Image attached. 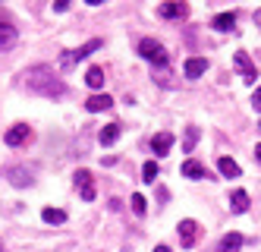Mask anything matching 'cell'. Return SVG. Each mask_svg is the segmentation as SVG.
Masks as SVG:
<instances>
[{"label": "cell", "mask_w": 261, "mask_h": 252, "mask_svg": "<svg viewBox=\"0 0 261 252\" xmlns=\"http://www.w3.org/2000/svg\"><path fill=\"white\" fill-rule=\"evenodd\" d=\"M217 170L223 173V177H230V180L239 177V164H236L233 158H227V154H223V158H217Z\"/></svg>", "instance_id": "15"}, {"label": "cell", "mask_w": 261, "mask_h": 252, "mask_svg": "<svg viewBox=\"0 0 261 252\" xmlns=\"http://www.w3.org/2000/svg\"><path fill=\"white\" fill-rule=\"evenodd\" d=\"M41 221L44 224H63L66 221V211L63 208H41Z\"/></svg>", "instance_id": "19"}, {"label": "cell", "mask_w": 261, "mask_h": 252, "mask_svg": "<svg viewBox=\"0 0 261 252\" xmlns=\"http://www.w3.org/2000/svg\"><path fill=\"white\" fill-rule=\"evenodd\" d=\"M182 177H189V180H201V177H208V170H204V164H201V161L189 158V161L182 164Z\"/></svg>", "instance_id": "9"}, {"label": "cell", "mask_w": 261, "mask_h": 252, "mask_svg": "<svg viewBox=\"0 0 261 252\" xmlns=\"http://www.w3.org/2000/svg\"><path fill=\"white\" fill-rule=\"evenodd\" d=\"M230 208L236 211V215H242V211H249V192L246 189H236L230 196Z\"/></svg>", "instance_id": "14"}, {"label": "cell", "mask_w": 261, "mask_h": 252, "mask_svg": "<svg viewBox=\"0 0 261 252\" xmlns=\"http://www.w3.org/2000/svg\"><path fill=\"white\" fill-rule=\"evenodd\" d=\"M29 135H32V129H29L25 123H16L13 129H7L4 142H7V145H22V142H29Z\"/></svg>", "instance_id": "6"}, {"label": "cell", "mask_w": 261, "mask_h": 252, "mask_svg": "<svg viewBox=\"0 0 261 252\" xmlns=\"http://www.w3.org/2000/svg\"><path fill=\"white\" fill-rule=\"evenodd\" d=\"M195 142H198V126H186V139H182V148H186V151H192V148H195Z\"/></svg>", "instance_id": "22"}, {"label": "cell", "mask_w": 261, "mask_h": 252, "mask_svg": "<svg viewBox=\"0 0 261 252\" xmlns=\"http://www.w3.org/2000/svg\"><path fill=\"white\" fill-rule=\"evenodd\" d=\"M54 10H57V13H63V10H69V4H66V0H57V4H54Z\"/></svg>", "instance_id": "26"}, {"label": "cell", "mask_w": 261, "mask_h": 252, "mask_svg": "<svg viewBox=\"0 0 261 252\" xmlns=\"http://www.w3.org/2000/svg\"><path fill=\"white\" fill-rule=\"evenodd\" d=\"M252 107H255V110H261V85H258V88H255V95H252Z\"/></svg>", "instance_id": "25"}, {"label": "cell", "mask_w": 261, "mask_h": 252, "mask_svg": "<svg viewBox=\"0 0 261 252\" xmlns=\"http://www.w3.org/2000/svg\"><path fill=\"white\" fill-rule=\"evenodd\" d=\"M85 82H88L91 88H101V85H104V70H101V66H91V70L85 73Z\"/></svg>", "instance_id": "21"}, {"label": "cell", "mask_w": 261, "mask_h": 252, "mask_svg": "<svg viewBox=\"0 0 261 252\" xmlns=\"http://www.w3.org/2000/svg\"><path fill=\"white\" fill-rule=\"evenodd\" d=\"M233 63H236V70L242 73V79H246L249 85H255V79H258V66H255V63L249 60V54H246V51H236Z\"/></svg>", "instance_id": "4"}, {"label": "cell", "mask_w": 261, "mask_h": 252, "mask_svg": "<svg viewBox=\"0 0 261 252\" xmlns=\"http://www.w3.org/2000/svg\"><path fill=\"white\" fill-rule=\"evenodd\" d=\"M139 54L145 57L148 63H154V66L167 63V51H164L161 41H154V38H142V41H139Z\"/></svg>", "instance_id": "3"}, {"label": "cell", "mask_w": 261, "mask_h": 252, "mask_svg": "<svg viewBox=\"0 0 261 252\" xmlns=\"http://www.w3.org/2000/svg\"><path fill=\"white\" fill-rule=\"evenodd\" d=\"M13 41H16V29H13V26H7V22H0V51L10 48Z\"/></svg>", "instance_id": "20"}, {"label": "cell", "mask_w": 261, "mask_h": 252, "mask_svg": "<svg viewBox=\"0 0 261 252\" xmlns=\"http://www.w3.org/2000/svg\"><path fill=\"white\" fill-rule=\"evenodd\" d=\"M217 32H230L233 26H236V13L230 10V13H220V16H214V22H211Z\"/></svg>", "instance_id": "17"}, {"label": "cell", "mask_w": 261, "mask_h": 252, "mask_svg": "<svg viewBox=\"0 0 261 252\" xmlns=\"http://www.w3.org/2000/svg\"><path fill=\"white\" fill-rule=\"evenodd\" d=\"M242 243H246V240H242L236 230H233V234H227V237L220 240V252H239V249H242Z\"/></svg>", "instance_id": "18"}, {"label": "cell", "mask_w": 261, "mask_h": 252, "mask_svg": "<svg viewBox=\"0 0 261 252\" xmlns=\"http://www.w3.org/2000/svg\"><path fill=\"white\" fill-rule=\"evenodd\" d=\"M255 158H258V164H261V142L255 145Z\"/></svg>", "instance_id": "27"}, {"label": "cell", "mask_w": 261, "mask_h": 252, "mask_svg": "<svg viewBox=\"0 0 261 252\" xmlns=\"http://www.w3.org/2000/svg\"><path fill=\"white\" fill-rule=\"evenodd\" d=\"M76 189L85 202H95V177L88 170H76Z\"/></svg>", "instance_id": "5"}, {"label": "cell", "mask_w": 261, "mask_h": 252, "mask_svg": "<svg viewBox=\"0 0 261 252\" xmlns=\"http://www.w3.org/2000/svg\"><path fill=\"white\" fill-rule=\"evenodd\" d=\"M0 252H7V249H4V243H0Z\"/></svg>", "instance_id": "30"}, {"label": "cell", "mask_w": 261, "mask_h": 252, "mask_svg": "<svg viewBox=\"0 0 261 252\" xmlns=\"http://www.w3.org/2000/svg\"><path fill=\"white\" fill-rule=\"evenodd\" d=\"M7 177H10L13 186H29V183H32V173H29L25 167H10V170H7Z\"/></svg>", "instance_id": "13"}, {"label": "cell", "mask_w": 261, "mask_h": 252, "mask_svg": "<svg viewBox=\"0 0 261 252\" xmlns=\"http://www.w3.org/2000/svg\"><path fill=\"white\" fill-rule=\"evenodd\" d=\"M170 145H173V132H158L154 139H151L154 154H167V151H170Z\"/></svg>", "instance_id": "12"}, {"label": "cell", "mask_w": 261, "mask_h": 252, "mask_svg": "<svg viewBox=\"0 0 261 252\" xmlns=\"http://www.w3.org/2000/svg\"><path fill=\"white\" fill-rule=\"evenodd\" d=\"M101 44H104L101 38H91V41H88V44H82V48H72V51H63V54H60V70H72V66H76V63H82L85 57H91V54H95V51H98Z\"/></svg>", "instance_id": "2"}, {"label": "cell", "mask_w": 261, "mask_h": 252, "mask_svg": "<svg viewBox=\"0 0 261 252\" xmlns=\"http://www.w3.org/2000/svg\"><path fill=\"white\" fill-rule=\"evenodd\" d=\"M255 26H261V10H255Z\"/></svg>", "instance_id": "28"}, {"label": "cell", "mask_w": 261, "mask_h": 252, "mask_svg": "<svg viewBox=\"0 0 261 252\" xmlns=\"http://www.w3.org/2000/svg\"><path fill=\"white\" fill-rule=\"evenodd\" d=\"M154 252H170V246H158V249H154Z\"/></svg>", "instance_id": "29"}, {"label": "cell", "mask_w": 261, "mask_h": 252, "mask_svg": "<svg viewBox=\"0 0 261 252\" xmlns=\"http://www.w3.org/2000/svg\"><path fill=\"white\" fill-rule=\"evenodd\" d=\"M133 211H136V215H145V211H148V199L142 196V192L133 196Z\"/></svg>", "instance_id": "24"}, {"label": "cell", "mask_w": 261, "mask_h": 252, "mask_svg": "<svg viewBox=\"0 0 261 252\" xmlns=\"http://www.w3.org/2000/svg\"><path fill=\"white\" fill-rule=\"evenodd\" d=\"M158 13L164 19H182V16H189V7H186V4H161Z\"/></svg>", "instance_id": "10"}, {"label": "cell", "mask_w": 261, "mask_h": 252, "mask_svg": "<svg viewBox=\"0 0 261 252\" xmlns=\"http://www.w3.org/2000/svg\"><path fill=\"white\" fill-rule=\"evenodd\" d=\"M25 85H29V91L44 95V98H63V95H66V82H63L60 76L54 73V66H47V63L29 66V70H25Z\"/></svg>", "instance_id": "1"}, {"label": "cell", "mask_w": 261, "mask_h": 252, "mask_svg": "<svg viewBox=\"0 0 261 252\" xmlns=\"http://www.w3.org/2000/svg\"><path fill=\"white\" fill-rule=\"evenodd\" d=\"M120 139V123H110V126H104L101 132H98V142L101 145H114Z\"/></svg>", "instance_id": "16"}, {"label": "cell", "mask_w": 261, "mask_h": 252, "mask_svg": "<svg viewBox=\"0 0 261 252\" xmlns=\"http://www.w3.org/2000/svg\"><path fill=\"white\" fill-rule=\"evenodd\" d=\"M195 237H198V224H195L192 218L179 221V243H182V246H192V243H195Z\"/></svg>", "instance_id": "7"}, {"label": "cell", "mask_w": 261, "mask_h": 252, "mask_svg": "<svg viewBox=\"0 0 261 252\" xmlns=\"http://www.w3.org/2000/svg\"><path fill=\"white\" fill-rule=\"evenodd\" d=\"M110 104H114V98H110V95H91V98L85 101V107H88L91 113H98V110H110Z\"/></svg>", "instance_id": "11"}, {"label": "cell", "mask_w": 261, "mask_h": 252, "mask_svg": "<svg viewBox=\"0 0 261 252\" xmlns=\"http://www.w3.org/2000/svg\"><path fill=\"white\" fill-rule=\"evenodd\" d=\"M158 173H161V170H158L154 161H145V167H142V180H145V183H154V180H158Z\"/></svg>", "instance_id": "23"}, {"label": "cell", "mask_w": 261, "mask_h": 252, "mask_svg": "<svg viewBox=\"0 0 261 252\" xmlns=\"http://www.w3.org/2000/svg\"><path fill=\"white\" fill-rule=\"evenodd\" d=\"M204 70H208V60H204V57H189V60H186V66H182V73L189 76V79H198Z\"/></svg>", "instance_id": "8"}]
</instances>
